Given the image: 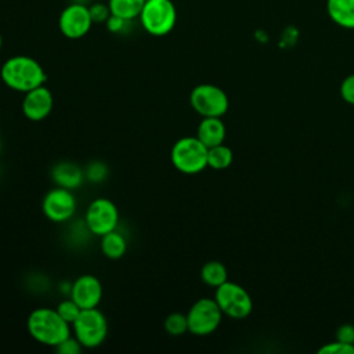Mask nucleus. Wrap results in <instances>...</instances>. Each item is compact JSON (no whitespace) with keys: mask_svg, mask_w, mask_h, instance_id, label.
<instances>
[{"mask_svg":"<svg viewBox=\"0 0 354 354\" xmlns=\"http://www.w3.org/2000/svg\"><path fill=\"white\" fill-rule=\"evenodd\" d=\"M326 12L340 28L354 29V0H326Z\"/></svg>","mask_w":354,"mask_h":354,"instance_id":"obj_16","label":"nucleus"},{"mask_svg":"<svg viewBox=\"0 0 354 354\" xmlns=\"http://www.w3.org/2000/svg\"><path fill=\"white\" fill-rule=\"evenodd\" d=\"M170 159L178 171L196 174L207 167V147L196 136H187L173 144Z\"/></svg>","mask_w":354,"mask_h":354,"instance_id":"obj_3","label":"nucleus"},{"mask_svg":"<svg viewBox=\"0 0 354 354\" xmlns=\"http://www.w3.org/2000/svg\"><path fill=\"white\" fill-rule=\"evenodd\" d=\"M69 297H72L82 310L98 307L102 299V283L97 277L83 274L72 282Z\"/></svg>","mask_w":354,"mask_h":354,"instance_id":"obj_13","label":"nucleus"},{"mask_svg":"<svg viewBox=\"0 0 354 354\" xmlns=\"http://www.w3.org/2000/svg\"><path fill=\"white\" fill-rule=\"evenodd\" d=\"M44 216L53 223L69 221L77 209L76 196L71 189L58 187L50 189L41 202Z\"/></svg>","mask_w":354,"mask_h":354,"instance_id":"obj_10","label":"nucleus"},{"mask_svg":"<svg viewBox=\"0 0 354 354\" xmlns=\"http://www.w3.org/2000/svg\"><path fill=\"white\" fill-rule=\"evenodd\" d=\"M100 238H101L100 248L105 257L111 260H118L124 256L127 250V241L122 232L113 230Z\"/></svg>","mask_w":354,"mask_h":354,"instance_id":"obj_17","label":"nucleus"},{"mask_svg":"<svg viewBox=\"0 0 354 354\" xmlns=\"http://www.w3.org/2000/svg\"><path fill=\"white\" fill-rule=\"evenodd\" d=\"M225 124L220 118L210 116L202 118L196 129V137L207 147L212 148L214 145L223 144L225 140Z\"/></svg>","mask_w":354,"mask_h":354,"instance_id":"obj_15","label":"nucleus"},{"mask_svg":"<svg viewBox=\"0 0 354 354\" xmlns=\"http://www.w3.org/2000/svg\"><path fill=\"white\" fill-rule=\"evenodd\" d=\"M51 177L58 187L71 191L77 189L86 180L84 170L79 165L68 160L57 163L51 170Z\"/></svg>","mask_w":354,"mask_h":354,"instance_id":"obj_14","label":"nucleus"},{"mask_svg":"<svg viewBox=\"0 0 354 354\" xmlns=\"http://www.w3.org/2000/svg\"><path fill=\"white\" fill-rule=\"evenodd\" d=\"M88 11H90V15H91V19L94 24L106 22V19L112 15L108 3L105 4L104 0H95V3H93L88 7Z\"/></svg>","mask_w":354,"mask_h":354,"instance_id":"obj_24","label":"nucleus"},{"mask_svg":"<svg viewBox=\"0 0 354 354\" xmlns=\"http://www.w3.org/2000/svg\"><path fill=\"white\" fill-rule=\"evenodd\" d=\"M129 22H131V21L119 18V17H116V15H111V17L106 19L105 25H106V28H108L109 32H112V33H122L123 30H126V26L129 25Z\"/></svg>","mask_w":354,"mask_h":354,"instance_id":"obj_28","label":"nucleus"},{"mask_svg":"<svg viewBox=\"0 0 354 354\" xmlns=\"http://www.w3.org/2000/svg\"><path fill=\"white\" fill-rule=\"evenodd\" d=\"M72 330L83 348H95L106 339L108 321L105 314L97 307L83 308L72 324Z\"/></svg>","mask_w":354,"mask_h":354,"instance_id":"obj_5","label":"nucleus"},{"mask_svg":"<svg viewBox=\"0 0 354 354\" xmlns=\"http://www.w3.org/2000/svg\"><path fill=\"white\" fill-rule=\"evenodd\" d=\"M108 174V169L106 165L98 160H94L91 163L87 165V167L84 169V176L86 180L91 181V183H101L106 178Z\"/></svg>","mask_w":354,"mask_h":354,"instance_id":"obj_23","label":"nucleus"},{"mask_svg":"<svg viewBox=\"0 0 354 354\" xmlns=\"http://www.w3.org/2000/svg\"><path fill=\"white\" fill-rule=\"evenodd\" d=\"M234 153L230 147L224 144L207 148V166L214 170H224L231 166Z\"/></svg>","mask_w":354,"mask_h":354,"instance_id":"obj_20","label":"nucleus"},{"mask_svg":"<svg viewBox=\"0 0 354 354\" xmlns=\"http://www.w3.org/2000/svg\"><path fill=\"white\" fill-rule=\"evenodd\" d=\"M223 311L217 301L210 297L196 300L187 313L188 332L196 336H206L213 333L221 324Z\"/></svg>","mask_w":354,"mask_h":354,"instance_id":"obj_7","label":"nucleus"},{"mask_svg":"<svg viewBox=\"0 0 354 354\" xmlns=\"http://www.w3.org/2000/svg\"><path fill=\"white\" fill-rule=\"evenodd\" d=\"M0 77L8 88L24 94L43 86L47 80V75L39 61L28 55L8 58L1 65Z\"/></svg>","mask_w":354,"mask_h":354,"instance_id":"obj_1","label":"nucleus"},{"mask_svg":"<svg viewBox=\"0 0 354 354\" xmlns=\"http://www.w3.org/2000/svg\"><path fill=\"white\" fill-rule=\"evenodd\" d=\"M88 7L82 3L66 6L58 18V28L68 39H80L88 33L93 26Z\"/></svg>","mask_w":354,"mask_h":354,"instance_id":"obj_11","label":"nucleus"},{"mask_svg":"<svg viewBox=\"0 0 354 354\" xmlns=\"http://www.w3.org/2000/svg\"><path fill=\"white\" fill-rule=\"evenodd\" d=\"M189 104L202 118H221L228 109V97L218 86L202 83L191 90Z\"/></svg>","mask_w":354,"mask_h":354,"instance_id":"obj_6","label":"nucleus"},{"mask_svg":"<svg viewBox=\"0 0 354 354\" xmlns=\"http://www.w3.org/2000/svg\"><path fill=\"white\" fill-rule=\"evenodd\" d=\"M111 14L133 21L140 17L145 0H106Z\"/></svg>","mask_w":354,"mask_h":354,"instance_id":"obj_18","label":"nucleus"},{"mask_svg":"<svg viewBox=\"0 0 354 354\" xmlns=\"http://www.w3.org/2000/svg\"><path fill=\"white\" fill-rule=\"evenodd\" d=\"M104 1H106V0H104Z\"/></svg>","mask_w":354,"mask_h":354,"instance_id":"obj_32","label":"nucleus"},{"mask_svg":"<svg viewBox=\"0 0 354 354\" xmlns=\"http://www.w3.org/2000/svg\"><path fill=\"white\" fill-rule=\"evenodd\" d=\"M336 340L354 344V326L350 324H344L336 330Z\"/></svg>","mask_w":354,"mask_h":354,"instance_id":"obj_29","label":"nucleus"},{"mask_svg":"<svg viewBox=\"0 0 354 354\" xmlns=\"http://www.w3.org/2000/svg\"><path fill=\"white\" fill-rule=\"evenodd\" d=\"M227 277H228V272L225 266L217 260L207 261L201 268V279L212 288H217L225 281H228Z\"/></svg>","mask_w":354,"mask_h":354,"instance_id":"obj_19","label":"nucleus"},{"mask_svg":"<svg viewBox=\"0 0 354 354\" xmlns=\"http://www.w3.org/2000/svg\"><path fill=\"white\" fill-rule=\"evenodd\" d=\"M29 335L40 344L55 347L68 336L72 326L58 314L55 308L39 307L30 311L26 321Z\"/></svg>","mask_w":354,"mask_h":354,"instance_id":"obj_2","label":"nucleus"},{"mask_svg":"<svg viewBox=\"0 0 354 354\" xmlns=\"http://www.w3.org/2000/svg\"><path fill=\"white\" fill-rule=\"evenodd\" d=\"M138 18L147 33L165 36L176 26L177 10L171 0H145Z\"/></svg>","mask_w":354,"mask_h":354,"instance_id":"obj_4","label":"nucleus"},{"mask_svg":"<svg viewBox=\"0 0 354 354\" xmlns=\"http://www.w3.org/2000/svg\"><path fill=\"white\" fill-rule=\"evenodd\" d=\"M214 300L217 301L223 314L231 318H245L253 310V301L245 288L235 282L225 281L216 288Z\"/></svg>","mask_w":354,"mask_h":354,"instance_id":"obj_8","label":"nucleus"},{"mask_svg":"<svg viewBox=\"0 0 354 354\" xmlns=\"http://www.w3.org/2000/svg\"><path fill=\"white\" fill-rule=\"evenodd\" d=\"M0 147H1V142H0Z\"/></svg>","mask_w":354,"mask_h":354,"instance_id":"obj_31","label":"nucleus"},{"mask_svg":"<svg viewBox=\"0 0 354 354\" xmlns=\"http://www.w3.org/2000/svg\"><path fill=\"white\" fill-rule=\"evenodd\" d=\"M165 330L171 336H181L188 332L187 314L171 313L165 319Z\"/></svg>","mask_w":354,"mask_h":354,"instance_id":"obj_21","label":"nucleus"},{"mask_svg":"<svg viewBox=\"0 0 354 354\" xmlns=\"http://www.w3.org/2000/svg\"><path fill=\"white\" fill-rule=\"evenodd\" d=\"M54 106V97L48 87L39 86L24 94L21 109L26 119L40 122L46 119Z\"/></svg>","mask_w":354,"mask_h":354,"instance_id":"obj_12","label":"nucleus"},{"mask_svg":"<svg viewBox=\"0 0 354 354\" xmlns=\"http://www.w3.org/2000/svg\"><path fill=\"white\" fill-rule=\"evenodd\" d=\"M84 224L88 232L102 236L118 228L119 210L108 198H97L86 209Z\"/></svg>","mask_w":354,"mask_h":354,"instance_id":"obj_9","label":"nucleus"},{"mask_svg":"<svg viewBox=\"0 0 354 354\" xmlns=\"http://www.w3.org/2000/svg\"><path fill=\"white\" fill-rule=\"evenodd\" d=\"M55 310L58 311V314H59L71 326H72V324L76 321V318L79 317V314H80V311H82L80 306H79L72 297L65 299V300H61V301L57 304Z\"/></svg>","mask_w":354,"mask_h":354,"instance_id":"obj_22","label":"nucleus"},{"mask_svg":"<svg viewBox=\"0 0 354 354\" xmlns=\"http://www.w3.org/2000/svg\"><path fill=\"white\" fill-rule=\"evenodd\" d=\"M340 95H342V98L346 102L354 105V73L348 75L342 82V84H340Z\"/></svg>","mask_w":354,"mask_h":354,"instance_id":"obj_27","label":"nucleus"},{"mask_svg":"<svg viewBox=\"0 0 354 354\" xmlns=\"http://www.w3.org/2000/svg\"><path fill=\"white\" fill-rule=\"evenodd\" d=\"M1 46H3V37H1V33H0V50H1Z\"/></svg>","mask_w":354,"mask_h":354,"instance_id":"obj_30","label":"nucleus"},{"mask_svg":"<svg viewBox=\"0 0 354 354\" xmlns=\"http://www.w3.org/2000/svg\"><path fill=\"white\" fill-rule=\"evenodd\" d=\"M59 354H79L83 350V346L75 336H68L58 346L54 347Z\"/></svg>","mask_w":354,"mask_h":354,"instance_id":"obj_26","label":"nucleus"},{"mask_svg":"<svg viewBox=\"0 0 354 354\" xmlns=\"http://www.w3.org/2000/svg\"><path fill=\"white\" fill-rule=\"evenodd\" d=\"M318 353L319 354H354V344L335 340L319 347Z\"/></svg>","mask_w":354,"mask_h":354,"instance_id":"obj_25","label":"nucleus"}]
</instances>
